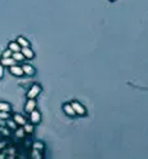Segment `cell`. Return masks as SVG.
Instances as JSON below:
<instances>
[{"label":"cell","mask_w":148,"mask_h":159,"mask_svg":"<svg viewBox=\"0 0 148 159\" xmlns=\"http://www.w3.org/2000/svg\"><path fill=\"white\" fill-rule=\"evenodd\" d=\"M40 91H41V87H40V85H37V84H34L30 89H28V92H27V97H28V98H35L36 96L40 93Z\"/></svg>","instance_id":"cell-1"},{"label":"cell","mask_w":148,"mask_h":159,"mask_svg":"<svg viewBox=\"0 0 148 159\" xmlns=\"http://www.w3.org/2000/svg\"><path fill=\"white\" fill-rule=\"evenodd\" d=\"M71 105H72L75 113L77 114V115H85V114H87V109H85L80 102H77V101H75V102H72Z\"/></svg>","instance_id":"cell-2"},{"label":"cell","mask_w":148,"mask_h":159,"mask_svg":"<svg viewBox=\"0 0 148 159\" xmlns=\"http://www.w3.org/2000/svg\"><path fill=\"white\" fill-rule=\"evenodd\" d=\"M30 119H31V122H32V124H37L40 122V119H41V115H40V113L37 111V110H32V111L30 113Z\"/></svg>","instance_id":"cell-3"},{"label":"cell","mask_w":148,"mask_h":159,"mask_svg":"<svg viewBox=\"0 0 148 159\" xmlns=\"http://www.w3.org/2000/svg\"><path fill=\"white\" fill-rule=\"evenodd\" d=\"M21 52H22V55L25 58H28V60H31V58H34V52H32V49L30 47H22L21 48Z\"/></svg>","instance_id":"cell-4"},{"label":"cell","mask_w":148,"mask_h":159,"mask_svg":"<svg viewBox=\"0 0 148 159\" xmlns=\"http://www.w3.org/2000/svg\"><path fill=\"white\" fill-rule=\"evenodd\" d=\"M63 110H65V113L67 114L68 117H74V115H76L75 110H74V108H72V105H71V104H65L63 105Z\"/></svg>","instance_id":"cell-5"},{"label":"cell","mask_w":148,"mask_h":159,"mask_svg":"<svg viewBox=\"0 0 148 159\" xmlns=\"http://www.w3.org/2000/svg\"><path fill=\"white\" fill-rule=\"evenodd\" d=\"M35 108H36V102H35V100H34V98H30V100L27 101L26 106H25V110H26L27 113H31Z\"/></svg>","instance_id":"cell-6"},{"label":"cell","mask_w":148,"mask_h":159,"mask_svg":"<svg viewBox=\"0 0 148 159\" xmlns=\"http://www.w3.org/2000/svg\"><path fill=\"white\" fill-rule=\"evenodd\" d=\"M11 73H12L13 75L21 76V75H23V70H22V67H21V66L13 65V66H11Z\"/></svg>","instance_id":"cell-7"},{"label":"cell","mask_w":148,"mask_h":159,"mask_svg":"<svg viewBox=\"0 0 148 159\" xmlns=\"http://www.w3.org/2000/svg\"><path fill=\"white\" fill-rule=\"evenodd\" d=\"M22 70H23V74H26V75H34L35 74V69L31 65H23Z\"/></svg>","instance_id":"cell-8"},{"label":"cell","mask_w":148,"mask_h":159,"mask_svg":"<svg viewBox=\"0 0 148 159\" xmlns=\"http://www.w3.org/2000/svg\"><path fill=\"white\" fill-rule=\"evenodd\" d=\"M2 65L3 66H13V65H16V60L13 58V57H7V58H3L2 60Z\"/></svg>","instance_id":"cell-9"},{"label":"cell","mask_w":148,"mask_h":159,"mask_svg":"<svg viewBox=\"0 0 148 159\" xmlns=\"http://www.w3.org/2000/svg\"><path fill=\"white\" fill-rule=\"evenodd\" d=\"M13 120L18 124V126H23V124L26 123V119L23 118L22 115H20V114H16V115H14V117H13Z\"/></svg>","instance_id":"cell-10"},{"label":"cell","mask_w":148,"mask_h":159,"mask_svg":"<svg viewBox=\"0 0 148 159\" xmlns=\"http://www.w3.org/2000/svg\"><path fill=\"white\" fill-rule=\"evenodd\" d=\"M8 48H9V49H11L12 52H20L22 47H21L20 44H18L17 41H12V43H9V45H8Z\"/></svg>","instance_id":"cell-11"},{"label":"cell","mask_w":148,"mask_h":159,"mask_svg":"<svg viewBox=\"0 0 148 159\" xmlns=\"http://www.w3.org/2000/svg\"><path fill=\"white\" fill-rule=\"evenodd\" d=\"M17 43H18V44H20L21 47H30V43H28V40H26L25 38H22V36L18 38Z\"/></svg>","instance_id":"cell-12"},{"label":"cell","mask_w":148,"mask_h":159,"mask_svg":"<svg viewBox=\"0 0 148 159\" xmlns=\"http://www.w3.org/2000/svg\"><path fill=\"white\" fill-rule=\"evenodd\" d=\"M12 57H13V58L16 60V61H22L23 58H25L21 51H20V52H13V53H12Z\"/></svg>","instance_id":"cell-13"},{"label":"cell","mask_w":148,"mask_h":159,"mask_svg":"<svg viewBox=\"0 0 148 159\" xmlns=\"http://www.w3.org/2000/svg\"><path fill=\"white\" fill-rule=\"evenodd\" d=\"M23 129H25L26 133H32V132H34V126L30 124V123H25V124H23Z\"/></svg>","instance_id":"cell-14"},{"label":"cell","mask_w":148,"mask_h":159,"mask_svg":"<svg viewBox=\"0 0 148 159\" xmlns=\"http://www.w3.org/2000/svg\"><path fill=\"white\" fill-rule=\"evenodd\" d=\"M0 111H11V105L7 102H0Z\"/></svg>","instance_id":"cell-15"},{"label":"cell","mask_w":148,"mask_h":159,"mask_svg":"<svg viewBox=\"0 0 148 159\" xmlns=\"http://www.w3.org/2000/svg\"><path fill=\"white\" fill-rule=\"evenodd\" d=\"M32 146H34V149H36V150H39V151H41L43 149H44V144L37 141V142H34V145H32Z\"/></svg>","instance_id":"cell-16"},{"label":"cell","mask_w":148,"mask_h":159,"mask_svg":"<svg viewBox=\"0 0 148 159\" xmlns=\"http://www.w3.org/2000/svg\"><path fill=\"white\" fill-rule=\"evenodd\" d=\"M25 129H23V128H18L17 129V131H16V136L17 137H23V136H25Z\"/></svg>","instance_id":"cell-17"},{"label":"cell","mask_w":148,"mask_h":159,"mask_svg":"<svg viewBox=\"0 0 148 159\" xmlns=\"http://www.w3.org/2000/svg\"><path fill=\"white\" fill-rule=\"evenodd\" d=\"M32 158H35V159H41V154L39 153V150H36V149H34V150H32Z\"/></svg>","instance_id":"cell-18"},{"label":"cell","mask_w":148,"mask_h":159,"mask_svg":"<svg viewBox=\"0 0 148 159\" xmlns=\"http://www.w3.org/2000/svg\"><path fill=\"white\" fill-rule=\"evenodd\" d=\"M12 53H13V52L8 48V49L4 51V53H3V58H7V57H12Z\"/></svg>","instance_id":"cell-19"},{"label":"cell","mask_w":148,"mask_h":159,"mask_svg":"<svg viewBox=\"0 0 148 159\" xmlns=\"http://www.w3.org/2000/svg\"><path fill=\"white\" fill-rule=\"evenodd\" d=\"M0 118H2V119H8L9 118V111H0Z\"/></svg>","instance_id":"cell-20"},{"label":"cell","mask_w":148,"mask_h":159,"mask_svg":"<svg viewBox=\"0 0 148 159\" xmlns=\"http://www.w3.org/2000/svg\"><path fill=\"white\" fill-rule=\"evenodd\" d=\"M7 124H8V126L9 127H11V128H16V126H17V123L16 122H14V120H13V122H12V120H7Z\"/></svg>","instance_id":"cell-21"},{"label":"cell","mask_w":148,"mask_h":159,"mask_svg":"<svg viewBox=\"0 0 148 159\" xmlns=\"http://www.w3.org/2000/svg\"><path fill=\"white\" fill-rule=\"evenodd\" d=\"M0 131H2V133L4 134V136H9V129L8 128H3V127H0Z\"/></svg>","instance_id":"cell-22"},{"label":"cell","mask_w":148,"mask_h":159,"mask_svg":"<svg viewBox=\"0 0 148 159\" xmlns=\"http://www.w3.org/2000/svg\"><path fill=\"white\" fill-rule=\"evenodd\" d=\"M3 74H4V69H3V65H0V79L3 78Z\"/></svg>","instance_id":"cell-23"},{"label":"cell","mask_w":148,"mask_h":159,"mask_svg":"<svg viewBox=\"0 0 148 159\" xmlns=\"http://www.w3.org/2000/svg\"><path fill=\"white\" fill-rule=\"evenodd\" d=\"M4 124H7L5 119H2V118H0V126H4Z\"/></svg>","instance_id":"cell-24"},{"label":"cell","mask_w":148,"mask_h":159,"mask_svg":"<svg viewBox=\"0 0 148 159\" xmlns=\"http://www.w3.org/2000/svg\"><path fill=\"white\" fill-rule=\"evenodd\" d=\"M4 146V144H0V147H3Z\"/></svg>","instance_id":"cell-25"},{"label":"cell","mask_w":148,"mask_h":159,"mask_svg":"<svg viewBox=\"0 0 148 159\" xmlns=\"http://www.w3.org/2000/svg\"><path fill=\"white\" fill-rule=\"evenodd\" d=\"M109 2H115V0H109Z\"/></svg>","instance_id":"cell-26"}]
</instances>
